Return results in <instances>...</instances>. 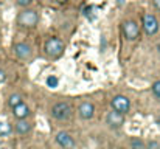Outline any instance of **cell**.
<instances>
[{"instance_id":"6da1fadb","label":"cell","mask_w":160,"mask_h":149,"mask_svg":"<svg viewBox=\"0 0 160 149\" xmlns=\"http://www.w3.org/2000/svg\"><path fill=\"white\" fill-rule=\"evenodd\" d=\"M17 22H19L20 27L31 28V27H34L39 22V16H38V12L34 9H25V11H22L17 16Z\"/></svg>"},{"instance_id":"7a4b0ae2","label":"cell","mask_w":160,"mask_h":149,"mask_svg":"<svg viewBox=\"0 0 160 149\" xmlns=\"http://www.w3.org/2000/svg\"><path fill=\"white\" fill-rule=\"evenodd\" d=\"M44 50H45V53H47L48 56L58 57V56H61L62 51H64V42H62L59 37H50V39H47V42H45V45H44Z\"/></svg>"},{"instance_id":"3957f363","label":"cell","mask_w":160,"mask_h":149,"mask_svg":"<svg viewBox=\"0 0 160 149\" xmlns=\"http://www.w3.org/2000/svg\"><path fill=\"white\" fill-rule=\"evenodd\" d=\"M52 115L56 120H67L72 115V107L67 102H56L52 107Z\"/></svg>"},{"instance_id":"277c9868","label":"cell","mask_w":160,"mask_h":149,"mask_svg":"<svg viewBox=\"0 0 160 149\" xmlns=\"http://www.w3.org/2000/svg\"><path fill=\"white\" fill-rule=\"evenodd\" d=\"M143 28H145V33L148 36L157 34V31H159V22H157V19L152 14H145L143 16Z\"/></svg>"},{"instance_id":"5b68a950","label":"cell","mask_w":160,"mask_h":149,"mask_svg":"<svg viewBox=\"0 0 160 149\" xmlns=\"http://www.w3.org/2000/svg\"><path fill=\"white\" fill-rule=\"evenodd\" d=\"M112 107H113L115 112H118V113L123 115V113H126V112L129 110L131 102H129V99L126 98V97L118 95V97H115V98L112 99Z\"/></svg>"},{"instance_id":"8992f818","label":"cell","mask_w":160,"mask_h":149,"mask_svg":"<svg viewBox=\"0 0 160 149\" xmlns=\"http://www.w3.org/2000/svg\"><path fill=\"white\" fill-rule=\"evenodd\" d=\"M123 31H124V36H126L128 41H135V39L138 37V33H140L138 25H137L134 20L124 22V23H123Z\"/></svg>"},{"instance_id":"52a82bcc","label":"cell","mask_w":160,"mask_h":149,"mask_svg":"<svg viewBox=\"0 0 160 149\" xmlns=\"http://www.w3.org/2000/svg\"><path fill=\"white\" fill-rule=\"evenodd\" d=\"M56 143H58L59 146H62L64 149H72L75 146V142H73L72 135H70L68 132H64V131L56 134Z\"/></svg>"},{"instance_id":"ba28073f","label":"cell","mask_w":160,"mask_h":149,"mask_svg":"<svg viewBox=\"0 0 160 149\" xmlns=\"http://www.w3.org/2000/svg\"><path fill=\"white\" fill-rule=\"evenodd\" d=\"M107 124L110 126V127H120V126H123V123H124V118H123V115L121 113H118V112H109L107 113V118H106Z\"/></svg>"},{"instance_id":"9c48e42d","label":"cell","mask_w":160,"mask_h":149,"mask_svg":"<svg viewBox=\"0 0 160 149\" xmlns=\"http://www.w3.org/2000/svg\"><path fill=\"white\" fill-rule=\"evenodd\" d=\"M78 112H79V117H81L82 120H89V118L93 117V113H95V107H93L92 102H87V101H86V102H82V104L79 106Z\"/></svg>"},{"instance_id":"30bf717a","label":"cell","mask_w":160,"mask_h":149,"mask_svg":"<svg viewBox=\"0 0 160 149\" xmlns=\"http://www.w3.org/2000/svg\"><path fill=\"white\" fill-rule=\"evenodd\" d=\"M14 51H16L17 57H20V59H28V57L31 56V47H30L28 44H23V42L16 44Z\"/></svg>"},{"instance_id":"8fae6325","label":"cell","mask_w":160,"mask_h":149,"mask_svg":"<svg viewBox=\"0 0 160 149\" xmlns=\"http://www.w3.org/2000/svg\"><path fill=\"white\" fill-rule=\"evenodd\" d=\"M12 113H14V117H16L17 120H25V118L30 115V107H28L25 102H22V104H19V106H16V107L12 109Z\"/></svg>"},{"instance_id":"7c38bea8","label":"cell","mask_w":160,"mask_h":149,"mask_svg":"<svg viewBox=\"0 0 160 149\" xmlns=\"http://www.w3.org/2000/svg\"><path fill=\"white\" fill-rule=\"evenodd\" d=\"M14 131L17 134H20V135H25V134H28L31 131V123L27 121V120H19L16 123V126H14Z\"/></svg>"},{"instance_id":"4fadbf2b","label":"cell","mask_w":160,"mask_h":149,"mask_svg":"<svg viewBox=\"0 0 160 149\" xmlns=\"http://www.w3.org/2000/svg\"><path fill=\"white\" fill-rule=\"evenodd\" d=\"M23 101H22V97L19 95V93H12L11 97H9V99H8V104L14 109L16 106H19V104H22Z\"/></svg>"},{"instance_id":"5bb4252c","label":"cell","mask_w":160,"mask_h":149,"mask_svg":"<svg viewBox=\"0 0 160 149\" xmlns=\"http://www.w3.org/2000/svg\"><path fill=\"white\" fill-rule=\"evenodd\" d=\"M11 132H12V129L8 123H0V135L2 137H8Z\"/></svg>"},{"instance_id":"9a60e30c","label":"cell","mask_w":160,"mask_h":149,"mask_svg":"<svg viewBox=\"0 0 160 149\" xmlns=\"http://www.w3.org/2000/svg\"><path fill=\"white\" fill-rule=\"evenodd\" d=\"M129 145H131V149H145L143 142H142V140H138V138H132Z\"/></svg>"},{"instance_id":"2e32d148","label":"cell","mask_w":160,"mask_h":149,"mask_svg":"<svg viewBox=\"0 0 160 149\" xmlns=\"http://www.w3.org/2000/svg\"><path fill=\"white\" fill-rule=\"evenodd\" d=\"M152 93H154V97L157 99H160V81H156L152 84Z\"/></svg>"},{"instance_id":"e0dca14e","label":"cell","mask_w":160,"mask_h":149,"mask_svg":"<svg viewBox=\"0 0 160 149\" xmlns=\"http://www.w3.org/2000/svg\"><path fill=\"white\" fill-rule=\"evenodd\" d=\"M58 84H59V81H58L56 76H48L47 78V86L48 87H58Z\"/></svg>"},{"instance_id":"ac0fdd59","label":"cell","mask_w":160,"mask_h":149,"mask_svg":"<svg viewBox=\"0 0 160 149\" xmlns=\"http://www.w3.org/2000/svg\"><path fill=\"white\" fill-rule=\"evenodd\" d=\"M146 149H160V145L157 142H149L148 146H146Z\"/></svg>"},{"instance_id":"d6986e66","label":"cell","mask_w":160,"mask_h":149,"mask_svg":"<svg viewBox=\"0 0 160 149\" xmlns=\"http://www.w3.org/2000/svg\"><path fill=\"white\" fill-rule=\"evenodd\" d=\"M31 3V0H17V5L19 6H28Z\"/></svg>"},{"instance_id":"ffe728a7","label":"cell","mask_w":160,"mask_h":149,"mask_svg":"<svg viewBox=\"0 0 160 149\" xmlns=\"http://www.w3.org/2000/svg\"><path fill=\"white\" fill-rule=\"evenodd\" d=\"M5 78H6V73H5L3 70H0V82H3V81H5Z\"/></svg>"},{"instance_id":"44dd1931","label":"cell","mask_w":160,"mask_h":149,"mask_svg":"<svg viewBox=\"0 0 160 149\" xmlns=\"http://www.w3.org/2000/svg\"><path fill=\"white\" fill-rule=\"evenodd\" d=\"M154 6H156V8L160 11V0H154Z\"/></svg>"},{"instance_id":"7402d4cb","label":"cell","mask_w":160,"mask_h":149,"mask_svg":"<svg viewBox=\"0 0 160 149\" xmlns=\"http://www.w3.org/2000/svg\"><path fill=\"white\" fill-rule=\"evenodd\" d=\"M156 123H157V124H160V117H157V118H156Z\"/></svg>"},{"instance_id":"603a6c76","label":"cell","mask_w":160,"mask_h":149,"mask_svg":"<svg viewBox=\"0 0 160 149\" xmlns=\"http://www.w3.org/2000/svg\"><path fill=\"white\" fill-rule=\"evenodd\" d=\"M54 2H58V3H64V2H67V0H54Z\"/></svg>"},{"instance_id":"cb8c5ba5","label":"cell","mask_w":160,"mask_h":149,"mask_svg":"<svg viewBox=\"0 0 160 149\" xmlns=\"http://www.w3.org/2000/svg\"><path fill=\"white\" fill-rule=\"evenodd\" d=\"M157 50H159V53H160V44H159V45H157Z\"/></svg>"},{"instance_id":"d4e9b609","label":"cell","mask_w":160,"mask_h":149,"mask_svg":"<svg viewBox=\"0 0 160 149\" xmlns=\"http://www.w3.org/2000/svg\"><path fill=\"white\" fill-rule=\"evenodd\" d=\"M2 149H5V148H2Z\"/></svg>"}]
</instances>
